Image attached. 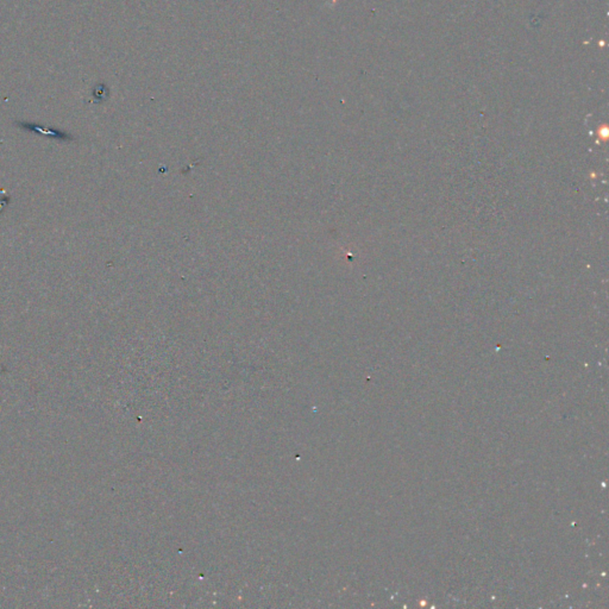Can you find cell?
I'll use <instances>...</instances> for the list:
<instances>
[{
    "label": "cell",
    "mask_w": 609,
    "mask_h": 609,
    "mask_svg": "<svg viewBox=\"0 0 609 609\" xmlns=\"http://www.w3.org/2000/svg\"><path fill=\"white\" fill-rule=\"evenodd\" d=\"M21 126H22V128H26V130H30V131H33V133H45V135H47V136L54 137V138H56V140H73V138H72V136H70L68 133H62V131H59V130H54V128H50V130H45V128H40V125L29 124V123H21Z\"/></svg>",
    "instance_id": "cell-1"
}]
</instances>
